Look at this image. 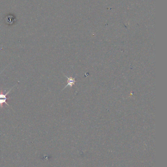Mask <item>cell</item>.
I'll return each mask as SVG.
<instances>
[{"label": "cell", "instance_id": "cell-1", "mask_svg": "<svg viewBox=\"0 0 167 167\" xmlns=\"http://www.w3.org/2000/svg\"><path fill=\"white\" fill-rule=\"evenodd\" d=\"M66 78H67V85H66L64 89H65L66 87H68L69 85L70 87H72L73 85H74L75 84V82H76V81L75 80V78H73V77H68L67 76L65 75Z\"/></svg>", "mask_w": 167, "mask_h": 167}]
</instances>
